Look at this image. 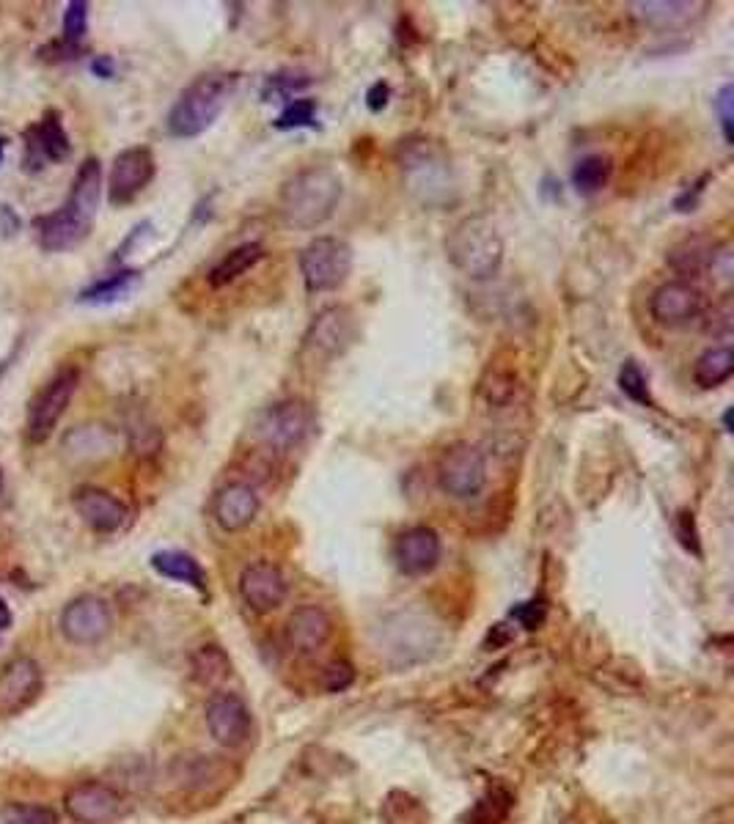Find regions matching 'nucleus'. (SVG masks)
Returning <instances> with one entry per match:
<instances>
[{
  "label": "nucleus",
  "mask_w": 734,
  "mask_h": 824,
  "mask_svg": "<svg viewBox=\"0 0 734 824\" xmlns=\"http://www.w3.org/2000/svg\"><path fill=\"white\" fill-rule=\"evenodd\" d=\"M102 196V163L97 158L83 160L72 182L69 198L50 215L36 217V239L47 253L75 250L91 234Z\"/></svg>",
  "instance_id": "obj_1"
},
{
  "label": "nucleus",
  "mask_w": 734,
  "mask_h": 824,
  "mask_svg": "<svg viewBox=\"0 0 734 824\" xmlns=\"http://www.w3.org/2000/svg\"><path fill=\"white\" fill-rule=\"evenodd\" d=\"M344 185L336 171L325 165H309L289 176L278 191V215L289 228L311 231L336 215Z\"/></svg>",
  "instance_id": "obj_2"
},
{
  "label": "nucleus",
  "mask_w": 734,
  "mask_h": 824,
  "mask_svg": "<svg viewBox=\"0 0 734 824\" xmlns=\"http://www.w3.org/2000/svg\"><path fill=\"white\" fill-rule=\"evenodd\" d=\"M240 77L235 72H207L198 75L171 105L165 127L174 138H198L220 119L229 99L235 97Z\"/></svg>",
  "instance_id": "obj_3"
},
{
  "label": "nucleus",
  "mask_w": 734,
  "mask_h": 824,
  "mask_svg": "<svg viewBox=\"0 0 734 824\" xmlns=\"http://www.w3.org/2000/svg\"><path fill=\"white\" fill-rule=\"evenodd\" d=\"M446 256L457 272L471 281H489L504 264V239L485 215H468L449 231Z\"/></svg>",
  "instance_id": "obj_4"
},
{
  "label": "nucleus",
  "mask_w": 734,
  "mask_h": 824,
  "mask_svg": "<svg viewBox=\"0 0 734 824\" xmlns=\"http://www.w3.org/2000/svg\"><path fill=\"white\" fill-rule=\"evenodd\" d=\"M353 248L338 237H316L300 250V278L305 292L325 294L344 286L353 272Z\"/></svg>",
  "instance_id": "obj_5"
},
{
  "label": "nucleus",
  "mask_w": 734,
  "mask_h": 824,
  "mask_svg": "<svg viewBox=\"0 0 734 824\" xmlns=\"http://www.w3.org/2000/svg\"><path fill=\"white\" fill-rule=\"evenodd\" d=\"M397 160L402 174L408 176L410 191H419L424 202H435L438 196H446L449 187V158L441 143L430 138H408L399 143Z\"/></svg>",
  "instance_id": "obj_6"
},
{
  "label": "nucleus",
  "mask_w": 734,
  "mask_h": 824,
  "mask_svg": "<svg viewBox=\"0 0 734 824\" xmlns=\"http://www.w3.org/2000/svg\"><path fill=\"white\" fill-rule=\"evenodd\" d=\"M77 382H80V371L75 366H64L53 380L44 388H39L36 397L28 404V418H25V440L31 445H42L44 440L53 434L55 423L61 421L66 408H69L72 397L77 391Z\"/></svg>",
  "instance_id": "obj_7"
},
{
  "label": "nucleus",
  "mask_w": 734,
  "mask_h": 824,
  "mask_svg": "<svg viewBox=\"0 0 734 824\" xmlns=\"http://www.w3.org/2000/svg\"><path fill=\"white\" fill-rule=\"evenodd\" d=\"M438 487L454 500H474L487 487V459L476 445L454 443L438 462Z\"/></svg>",
  "instance_id": "obj_8"
},
{
  "label": "nucleus",
  "mask_w": 734,
  "mask_h": 824,
  "mask_svg": "<svg viewBox=\"0 0 734 824\" xmlns=\"http://www.w3.org/2000/svg\"><path fill=\"white\" fill-rule=\"evenodd\" d=\"M314 429V410L303 399H283L267 408L256 418V437L270 451H292L303 443Z\"/></svg>",
  "instance_id": "obj_9"
},
{
  "label": "nucleus",
  "mask_w": 734,
  "mask_h": 824,
  "mask_svg": "<svg viewBox=\"0 0 734 824\" xmlns=\"http://www.w3.org/2000/svg\"><path fill=\"white\" fill-rule=\"evenodd\" d=\"M61 635H64L69 643L75 646H97L114 629V614H110V605L105 603L97 594H83L75 597L58 618Z\"/></svg>",
  "instance_id": "obj_10"
},
{
  "label": "nucleus",
  "mask_w": 734,
  "mask_h": 824,
  "mask_svg": "<svg viewBox=\"0 0 734 824\" xmlns=\"http://www.w3.org/2000/svg\"><path fill=\"white\" fill-rule=\"evenodd\" d=\"M355 338H358V327H355L353 311L344 305H331L314 316V322L305 330L303 349L314 358L331 360L347 353Z\"/></svg>",
  "instance_id": "obj_11"
},
{
  "label": "nucleus",
  "mask_w": 734,
  "mask_h": 824,
  "mask_svg": "<svg viewBox=\"0 0 734 824\" xmlns=\"http://www.w3.org/2000/svg\"><path fill=\"white\" fill-rule=\"evenodd\" d=\"M64 811L77 824H114L125 811V800L110 783L77 781L66 789Z\"/></svg>",
  "instance_id": "obj_12"
},
{
  "label": "nucleus",
  "mask_w": 734,
  "mask_h": 824,
  "mask_svg": "<svg viewBox=\"0 0 734 824\" xmlns=\"http://www.w3.org/2000/svg\"><path fill=\"white\" fill-rule=\"evenodd\" d=\"M44 687V673L33 657H14L0 668V717L22 715L36 704Z\"/></svg>",
  "instance_id": "obj_13"
},
{
  "label": "nucleus",
  "mask_w": 734,
  "mask_h": 824,
  "mask_svg": "<svg viewBox=\"0 0 734 824\" xmlns=\"http://www.w3.org/2000/svg\"><path fill=\"white\" fill-rule=\"evenodd\" d=\"M158 174L154 154L147 147H132L116 154L114 169L108 180V202L114 206H127L136 202Z\"/></svg>",
  "instance_id": "obj_14"
},
{
  "label": "nucleus",
  "mask_w": 734,
  "mask_h": 824,
  "mask_svg": "<svg viewBox=\"0 0 734 824\" xmlns=\"http://www.w3.org/2000/svg\"><path fill=\"white\" fill-rule=\"evenodd\" d=\"M204 720H207L209 737L224 748H240L253 731V715H250L248 704L235 693L213 695L204 709Z\"/></svg>",
  "instance_id": "obj_15"
},
{
  "label": "nucleus",
  "mask_w": 734,
  "mask_h": 824,
  "mask_svg": "<svg viewBox=\"0 0 734 824\" xmlns=\"http://www.w3.org/2000/svg\"><path fill=\"white\" fill-rule=\"evenodd\" d=\"M704 297L691 281H669L649 297V314L660 327H686L702 316Z\"/></svg>",
  "instance_id": "obj_16"
},
{
  "label": "nucleus",
  "mask_w": 734,
  "mask_h": 824,
  "mask_svg": "<svg viewBox=\"0 0 734 824\" xmlns=\"http://www.w3.org/2000/svg\"><path fill=\"white\" fill-rule=\"evenodd\" d=\"M443 542L438 536L435 528L430 525H413L408 531L399 533L393 542V561H397L399 572L408 577L430 575L438 564H441Z\"/></svg>",
  "instance_id": "obj_17"
},
{
  "label": "nucleus",
  "mask_w": 734,
  "mask_h": 824,
  "mask_svg": "<svg viewBox=\"0 0 734 824\" xmlns=\"http://www.w3.org/2000/svg\"><path fill=\"white\" fill-rule=\"evenodd\" d=\"M240 597L253 614H272V610L287 603L289 583L276 564L256 561V564H248L242 570Z\"/></svg>",
  "instance_id": "obj_18"
},
{
  "label": "nucleus",
  "mask_w": 734,
  "mask_h": 824,
  "mask_svg": "<svg viewBox=\"0 0 734 824\" xmlns=\"http://www.w3.org/2000/svg\"><path fill=\"white\" fill-rule=\"evenodd\" d=\"M72 506H75L77 517L91 528L94 533H116L127 525L130 520V509L125 500L116 498L114 492L102 487H77L72 492Z\"/></svg>",
  "instance_id": "obj_19"
},
{
  "label": "nucleus",
  "mask_w": 734,
  "mask_h": 824,
  "mask_svg": "<svg viewBox=\"0 0 734 824\" xmlns=\"http://www.w3.org/2000/svg\"><path fill=\"white\" fill-rule=\"evenodd\" d=\"M69 135L61 124L58 110H44L42 121L28 127L25 132V165L28 171H39L44 163H64L69 158Z\"/></svg>",
  "instance_id": "obj_20"
},
{
  "label": "nucleus",
  "mask_w": 734,
  "mask_h": 824,
  "mask_svg": "<svg viewBox=\"0 0 734 824\" xmlns=\"http://www.w3.org/2000/svg\"><path fill=\"white\" fill-rule=\"evenodd\" d=\"M283 638H287L289 649L298 651V654H316V651L331 643L333 618L320 605H303L287 618Z\"/></svg>",
  "instance_id": "obj_21"
},
{
  "label": "nucleus",
  "mask_w": 734,
  "mask_h": 824,
  "mask_svg": "<svg viewBox=\"0 0 734 824\" xmlns=\"http://www.w3.org/2000/svg\"><path fill=\"white\" fill-rule=\"evenodd\" d=\"M261 511V498L250 484L229 481L213 500V517L226 533H240L253 525Z\"/></svg>",
  "instance_id": "obj_22"
},
{
  "label": "nucleus",
  "mask_w": 734,
  "mask_h": 824,
  "mask_svg": "<svg viewBox=\"0 0 734 824\" xmlns=\"http://www.w3.org/2000/svg\"><path fill=\"white\" fill-rule=\"evenodd\" d=\"M708 3H630L633 20H638L641 25L655 28V31H677V28H686L691 22L702 20Z\"/></svg>",
  "instance_id": "obj_23"
},
{
  "label": "nucleus",
  "mask_w": 734,
  "mask_h": 824,
  "mask_svg": "<svg viewBox=\"0 0 734 824\" xmlns=\"http://www.w3.org/2000/svg\"><path fill=\"white\" fill-rule=\"evenodd\" d=\"M152 570L158 575L169 577V581L185 583L196 592H207V572L185 550H160V553L152 555Z\"/></svg>",
  "instance_id": "obj_24"
},
{
  "label": "nucleus",
  "mask_w": 734,
  "mask_h": 824,
  "mask_svg": "<svg viewBox=\"0 0 734 824\" xmlns=\"http://www.w3.org/2000/svg\"><path fill=\"white\" fill-rule=\"evenodd\" d=\"M715 248H719V242L702 237V234L699 237H686L669 250L666 261L680 275H702V272H708L710 261H713Z\"/></svg>",
  "instance_id": "obj_25"
},
{
  "label": "nucleus",
  "mask_w": 734,
  "mask_h": 824,
  "mask_svg": "<svg viewBox=\"0 0 734 824\" xmlns=\"http://www.w3.org/2000/svg\"><path fill=\"white\" fill-rule=\"evenodd\" d=\"M261 259H265V248H261L259 242L237 245L235 250H229V253H226L224 259L213 267V270H209V275H207L209 286L224 289V286H229V283L240 281L245 272L253 270Z\"/></svg>",
  "instance_id": "obj_26"
},
{
  "label": "nucleus",
  "mask_w": 734,
  "mask_h": 824,
  "mask_svg": "<svg viewBox=\"0 0 734 824\" xmlns=\"http://www.w3.org/2000/svg\"><path fill=\"white\" fill-rule=\"evenodd\" d=\"M734 375V353L730 347H710L693 364V382L702 391H713V388L730 382Z\"/></svg>",
  "instance_id": "obj_27"
},
{
  "label": "nucleus",
  "mask_w": 734,
  "mask_h": 824,
  "mask_svg": "<svg viewBox=\"0 0 734 824\" xmlns=\"http://www.w3.org/2000/svg\"><path fill=\"white\" fill-rule=\"evenodd\" d=\"M138 281H141V272L138 270H119V272H114V275L99 278L97 283L83 289V292L77 294V303H86V305L116 303V300L127 297V294L138 286Z\"/></svg>",
  "instance_id": "obj_28"
},
{
  "label": "nucleus",
  "mask_w": 734,
  "mask_h": 824,
  "mask_svg": "<svg viewBox=\"0 0 734 824\" xmlns=\"http://www.w3.org/2000/svg\"><path fill=\"white\" fill-rule=\"evenodd\" d=\"M611 176H614V160L608 154H586L572 169V185L583 196H594L603 187H608Z\"/></svg>",
  "instance_id": "obj_29"
},
{
  "label": "nucleus",
  "mask_w": 734,
  "mask_h": 824,
  "mask_svg": "<svg viewBox=\"0 0 734 824\" xmlns=\"http://www.w3.org/2000/svg\"><path fill=\"white\" fill-rule=\"evenodd\" d=\"M193 671L196 679L204 684H218L224 682L231 673V660L226 657V651L220 646H202V649L193 654Z\"/></svg>",
  "instance_id": "obj_30"
},
{
  "label": "nucleus",
  "mask_w": 734,
  "mask_h": 824,
  "mask_svg": "<svg viewBox=\"0 0 734 824\" xmlns=\"http://www.w3.org/2000/svg\"><path fill=\"white\" fill-rule=\"evenodd\" d=\"M619 391L625 393L630 402L641 404V408H655L652 393H649V380L641 371L636 360H625L619 369Z\"/></svg>",
  "instance_id": "obj_31"
},
{
  "label": "nucleus",
  "mask_w": 734,
  "mask_h": 824,
  "mask_svg": "<svg viewBox=\"0 0 734 824\" xmlns=\"http://www.w3.org/2000/svg\"><path fill=\"white\" fill-rule=\"evenodd\" d=\"M272 127H276V130H303V127L314 130V127H320L316 124V102L314 99H292V102H287V108L278 113Z\"/></svg>",
  "instance_id": "obj_32"
},
{
  "label": "nucleus",
  "mask_w": 734,
  "mask_h": 824,
  "mask_svg": "<svg viewBox=\"0 0 734 824\" xmlns=\"http://www.w3.org/2000/svg\"><path fill=\"white\" fill-rule=\"evenodd\" d=\"M0 824H58V816L50 805L9 803L0 809Z\"/></svg>",
  "instance_id": "obj_33"
},
{
  "label": "nucleus",
  "mask_w": 734,
  "mask_h": 824,
  "mask_svg": "<svg viewBox=\"0 0 734 824\" xmlns=\"http://www.w3.org/2000/svg\"><path fill=\"white\" fill-rule=\"evenodd\" d=\"M88 31V3L86 0H72L66 3L64 11V44L66 47L77 50V44L83 42Z\"/></svg>",
  "instance_id": "obj_34"
},
{
  "label": "nucleus",
  "mask_w": 734,
  "mask_h": 824,
  "mask_svg": "<svg viewBox=\"0 0 734 824\" xmlns=\"http://www.w3.org/2000/svg\"><path fill=\"white\" fill-rule=\"evenodd\" d=\"M713 105H715V110H719L721 132H724V141L732 143L734 141V86H730V83H726V86L721 88L719 94H715Z\"/></svg>",
  "instance_id": "obj_35"
},
{
  "label": "nucleus",
  "mask_w": 734,
  "mask_h": 824,
  "mask_svg": "<svg viewBox=\"0 0 734 824\" xmlns=\"http://www.w3.org/2000/svg\"><path fill=\"white\" fill-rule=\"evenodd\" d=\"M489 375H493V371H489ZM515 388H517L515 377L495 371L493 380H485V386H482V393H485L489 404H506L511 397H515Z\"/></svg>",
  "instance_id": "obj_36"
},
{
  "label": "nucleus",
  "mask_w": 734,
  "mask_h": 824,
  "mask_svg": "<svg viewBox=\"0 0 734 824\" xmlns=\"http://www.w3.org/2000/svg\"><path fill=\"white\" fill-rule=\"evenodd\" d=\"M309 77H305V75H289V77H283V75H276V77H270V80H267V86H265V97H267V94H270L272 91V97H283V99H289V97H292V94L294 91H298V88H305V86H309Z\"/></svg>",
  "instance_id": "obj_37"
},
{
  "label": "nucleus",
  "mask_w": 734,
  "mask_h": 824,
  "mask_svg": "<svg viewBox=\"0 0 734 824\" xmlns=\"http://www.w3.org/2000/svg\"><path fill=\"white\" fill-rule=\"evenodd\" d=\"M677 536H680V542L686 544L691 553L702 555V547H699V531H697V520H693V511L682 509L680 514H677Z\"/></svg>",
  "instance_id": "obj_38"
},
{
  "label": "nucleus",
  "mask_w": 734,
  "mask_h": 824,
  "mask_svg": "<svg viewBox=\"0 0 734 824\" xmlns=\"http://www.w3.org/2000/svg\"><path fill=\"white\" fill-rule=\"evenodd\" d=\"M355 679L353 668L344 665V662H333L331 668H327V690H333V693H338V690L349 687Z\"/></svg>",
  "instance_id": "obj_39"
},
{
  "label": "nucleus",
  "mask_w": 734,
  "mask_h": 824,
  "mask_svg": "<svg viewBox=\"0 0 734 824\" xmlns=\"http://www.w3.org/2000/svg\"><path fill=\"white\" fill-rule=\"evenodd\" d=\"M511 616H515L526 629H537L544 618V608H542V603H526L517 610H511Z\"/></svg>",
  "instance_id": "obj_40"
},
{
  "label": "nucleus",
  "mask_w": 734,
  "mask_h": 824,
  "mask_svg": "<svg viewBox=\"0 0 734 824\" xmlns=\"http://www.w3.org/2000/svg\"><path fill=\"white\" fill-rule=\"evenodd\" d=\"M22 228V220L20 215L14 212V206L9 204H0V239H11L17 237Z\"/></svg>",
  "instance_id": "obj_41"
},
{
  "label": "nucleus",
  "mask_w": 734,
  "mask_h": 824,
  "mask_svg": "<svg viewBox=\"0 0 734 824\" xmlns=\"http://www.w3.org/2000/svg\"><path fill=\"white\" fill-rule=\"evenodd\" d=\"M388 97H391V86L382 80L375 83V86L366 91V108H369L371 113H380V110L388 105Z\"/></svg>",
  "instance_id": "obj_42"
},
{
  "label": "nucleus",
  "mask_w": 734,
  "mask_h": 824,
  "mask_svg": "<svg viewBox=\"0 0 734 824\" xmlns=\"http://www.w3.org/2000/svg\"><path fill=\"white\" fill-rule=\"evenodd\" d=\"M91 72L97 77H102V80H108V77H114V72H116L114 58H110V55H97V58L91 61Z\"/></svg>",
  "instance_id": "obj_43"
},
{
  "label": "nucleus",
  "mask_w": 734,
  "mask_h": 824,
  "mask_svg": "<svg viewBox=\"0 0 734 824\" xmlns=\"http://www.w3.org/2000/svg\"><path fill=\"white\" fill-rule=\"evenodd\" d=\"M11 621H14V616H11V610H9V605H6V599L0 597V632H3V629H9Z\"/></svg>",
  "instance_id": "obj_44"
},
{
  "label": "nucleus",
  "mask_w": 734,
  "mask_h": 824,
  "mask_svg": "<svg viewBox=\"0 0 734 824\" xmlns=\"http://www.w3.org/2000/svg\"><path fill=\"white\" fill-rule=\"evenodd\" d=\"M724 429L732 434V408L724 412Z\"/></svg>",
  "instance_id": "obj_45"
},
{
  "label": "nucleus",
  "mask_w": 734,
  "mask_h": 824,
  "mask_svg": "<svg viewBox=\"0 0 734 824\" xmlns=\"http://www.w3.org/2000/svg\"><path fill=\"white\" fill-rule=\"evenodd\" d=\"M3 154H6V138L0 135V163H3Z\"/></svg>",
  "instance_id": "obj_46"
},
{
  "label": "nucleus",
  "mask_w": 734,
  "mask_h": 824,
  "mask_svg": "<svg viewBox=\"0 0 734 824\" xmlns=\"http://www.w3.org/2000/svg\"><path fill=\"white\" fill-rule=\"evenodd\" d=\"M0 492H3V476H0Z\"/></svg>",
  "instance_id": "obj_47"
}]
</instances>
